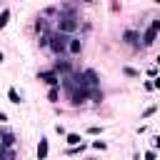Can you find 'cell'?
Listing matches in <instances>:
<instances>
[{"mask_svg": "<svg viewBox=\"0 0 160 160\" xmlns=\"http://www.w3.org/2000/svg\"><path fill=\"white\" fill-rule=\"evenodd\" d=\"M155 110H158V108H155V105H150V108H145V112H142V118H150V115H152V112H155Z\"/></svg>", "mask_w": 160, "mask_h": 160, "instance_id": "obj_19", "label": "cell"}, {"mask_svg": "<svg viewBox=\"0 0 160 160\" xmlns=\"http://www.w3.org/2000/svg\"><path fill=\"white\" fill-rule=\"evenodd\" d=\"M158 32H160V20H152V22H150V28L142 32V48L152 45V42H155V38H158Z\"/></svg>", "mask_w": 160, "mask_h": 160, "instance_id": "obj_3", "label": "cell"}, {"mask_svg": "<svg viewBox=\"0 0 160 160\" xmlns=\"http://www.w3.org/2000/svg\"><path fill=\"white\" fill-rule=\"evenodd\" d=\"M102 132V128H98V125H92V128H88V135H100Z\"/></svg>", "mask_w": 160, "mask_h": 160, "instance_id": "obj_18", "label": "cell"}, {"mask_svg": "<svg viewBox=\"0 0 160 160\" xmlns=\"http://www.w3.org/2000/svg\"><path fill=\"white\" fill-rule=\"evenodd\" d=\"M155 145H158V148H160V135H158V138H155Z\"/></svg>", "mask_w": 160, "mask_h": 160, "instance_id": "obj_23", "label": "cell"}, {"mask_svg": "<svg viewBox=\"0 0 160 160\" xmlns=\"http://www.w3.org/2000/svg\"><path fill=\"white\" fill-rule=\"evenodd\" d=\"M65 140H68V145H80V135L78 132H68Z\"/></svg>", "mask_w": 160, "mask_h": 160, "instance_id": "obj_14", "label": "cell"}, {"mask_svg": "<svg viewBox=\"0 0 160 160\" xmlns=\"http://www.w3.org/2000/svg\"><path fill=\"white\" fill-rule=\"evenodd\" d=\"M42 18H58V8H45L42 10Z\"/></svg>", "mask_w": 160, "mask_h": 160, "instance_id": "obj_16", "label": "cell"}, {"mask_svg": "<svg viewBox=\"0 0 160 160\" xmlns=\"http://www.w3.org/2000/svg\"><path fill=\"white\" fill-rule=\"evenodd\" d=\"M0 142H2V148H12L15 145V135L12 132H0Z\"/></svg>", "mask_w": 160, "mask_h": 160, "instance_id": "obj_9", "label": "cell"}, {"mask_svg": "<svg viewBox=\"0 0 160 160\" xmlns=\"http://www.w3.org/2000/svg\"><path fill=\"white\" fill-rule=\"evenodd\" d=\"M85 2H92V0H85Z\"/></svg>", "mask_w": 160, "mask_h": 160, "instance_id": "obj_27", "label": "cell"}, {"mask_svg": "<svg viewBox=\"0 0 160 160\" xmlns=\"http://www.w3.org/2000/svg\"><path fill=\"white\" fill-rule=\"evenodd\" d=\"M38 45H40V48H48V45H50V32H40V35H38Z\"/></svg>", "mask_w": 160, "mask_h": 160, "instance_id": "obj_12", "label": "cell"}, {"mask_svg": "<svg viewBox=\"0 0 160 160\" xmlns=\"http://www.w3.org/2000/svg\"><path fill=\"white\" fill-rule=\"evenodd\" d=\"M155 2H158V5H160V0H155Z\"/></svg>", "mask_w": 160, "mask_h": 160, "instance_id": "obj_26", "label": "cell"}, {"mask_svg": "<svg viewBox=\"0 0 160 160\" xmlns=\"http://www.w3.org/2000/svg\"><path fill=\"white\" fill-rule=\"evenodd\" d=\"M55 25H58V30H60V32H65V35H75V32L80 30V18H78V15H65V12H58Z\"/></svg>", "mask_w": 160, "mask_h": 160, "instance_id": "obj_1", "label": "cell"}, {"mask_svg": "<svg viewBox=\"0 0 160 160\" xmlns=\"http://www.w3.org/2000/svg\"><path fill=\"white\" fill-rule=\"evenodd\" d=\"M38 158L42 160V158H48V140L45 138H40V145H38Z\"/></svg>", "mask_w": 160, "mask_h": 160, "instance_id": "obj_10", "label": "cell"}, {"mask_svg": "<svg viewBox=\"0 0 160 160\" xmlns=\"http://www.w3.org/2000/svg\"><path fill=\"white\" fill-rule=\"evenodd\" d=\"M92 148H95V150H105V148H108V145H105V142H102V140H95V142H92Z\"/></svg>", "mask_w": 160, "mask_h": 160, "instance_id": "obj_20", "label": "cell"}, {"mask_svg": "<svg viewBox=\"0 0 160 160\" xmlns=\"http://www.w3.org/2000/svg\"><path fill=\"white\" fill-rule=\"evenodd\" d=\"M48 100H50V102H58V100H60V90H58V85H50V92H48Z\"/></svg>", "mask_w": 160, "mask_h": 160, "instance_id": "obj_11", "label": "cell"}, {"mask_svg": "<svg viewBox=\"0 0 160 160\" xmlns=\"http://www.w3.org/2000/svg\"><path fill=\"white\" fill-rule=\"evenodd\" d=\"M5 120H8V115H5V112H0V122H5Z\"/></svg>", "mask_w": 160, "mask_h": 160, "instance_id": "obj_22", "label": "cell"}, {"mask_svg": "<svg viewBox=\"0 0 160 160\" xmlns=\"http://www.w3.org/2000/svg\"><path fill=\"white\" fill-rule=\"evenodd\" d=\"M35 32H38V35H40V32H50V25H48V20H45L42 15L35 20Z\"/></svg>", "mask_w": 160, "mask_h": 160, "instance_id": "obj_8", "label": "cell"}, {"mask_svg": "<svg viewBox=\"0 0 160 160\" xmlns=\"http://www.w3.org/2000/svg\"><path fill=\"white\" fill-rule=\"evenodd\" d=\"M152 88H158V90H160V75H155V78H152Z\"/></svg>", "mask_w": 160, "mask_h": 160, "instance_id": "obj_21", "label": "cell"}, {"mask_svg": "<svg viewBox=\"0 0 160 160\" xmlns=\"http://www.w3.org/2000/svg\"><path fill=\"white\" fill-rule=\"evenodd\" d=\"M8 100H10L12 105H20V95H18V90H15V88H10V90H8Z\"/></svg>", "mask_w": 160, "mask_h": 160, "instance_id": "obj_13", "label": "cell"}, {"mask_svg": "<svg viewBox=\"0 0 160 160\" xmlns=\"http://www.w3.org/2000/svg\"><path fill=\"white\" fill-rule=\"evenodd\" d=\"M38 80H42L45 85H60V75L55 70H40L38 72Z\"/></svg>", "mask_w": 160, "mask_h": 160, "instance_id": "obj_5", "label": "cell"}, {"mask_svg": "<svg viewBox=\"0 0 160 160\" xmlns=\"http://www.w3.org/2000/svg\"><path fill=\"white\" fill-rule=\"evenodd\" d=\"M155 62H158V65H160V55H158V58H155Z\"/></svg>", "mask_w": 160, "mask_h": 160, "instance_id": "obj_25", "label": "cell"}, {"mask_svg": "<svg viewBox=\"0 0 160 160\" xmlns=\"http://www.w3.org/2000/svg\"><path fill=\"white\" fill-rule=\"evenodd\" d=\"M2 60H5V55H2V52H0V65H2Z\"/></svg>", "mask_w": 160, "mask_h": 160, "instance_id": "obj_24", "label": "cell"}, {"mask_svg": "<svg viewBox=\"0 0 160 160\" xmlns=\"http://www.w3.org/2000/svg\"><path fill=\"white\" fill-rule=\"evenodd\" d=\"M52 70L62 78V75H70V72H72V65H70V60H58V62L52 65Z\"/></svg>", "mask_w": 160, "mask_h": 160, "instance_id": "obj_7", "label": "cell"}, {"mask_svg": "<svg viewBox=\"0 0 160 160\" xmlns=\"http://www.w3.org/2000/svg\"><path fill=\"white\" fill-rule=\"evenodd\" d=\"M8 20H10V10H8V8H5V10H2V12H0V30H2V28H5V25H8Z\"/></svg>", "mask_w": 160, "mask_h": 160, "instance_id": "obj_15", "label": "cell"}, {"mask_svg": "<svg viewBox=\"0 0 160 160\" xmlns=\"http://www.w3.org/2000/svg\"><path fill=\"white\" fill-rule=\"evenodd\" d=\"M65 52H68L70 58H78V55L82 52V40H80L78 35H68V48H65Z\"/></svg>", "mask_w": 160, "mask_h": 160, "instance_id": "obj_4", "label": "cell"}, {"mask_svg": "<svg viewBox=\"0 0 160 160\" xmlns=\"http://www.w3.org/2000/svg\"><path fill=\"white\" fill-rule=\"evenodd\" d=\"M48 48L60 58V55L65 52V48H68V35L60 32V30H58V32H50V45H48Z\"/></svg>", "mask_w": 160, "mask_h": 160, "instance_id": "obj_2", "label": "cell"}, {"mask_svg": "<svg viewBox=\"0 0 160 160\" xmlns=\"http://www.w3.org/2000/svg\"><path fill=\"white\" fill-rule=\"evenodd\" d=\"M122 42H125V45H132V48L138 50V48H140V32H138V30H125V32H122Z\"/></svg>", "mask_w": 160, "mask_h": 160, "instance_id": "obj_6", "label": "cell"}, {"mask_svg": "<svg viewBox=\"0 0 160 160\" xmlns=\"http://www.w3.org/2000/svg\"><path fill=\"white\" fill-rule=\"evenodd\" d=\"M122 72H125L128 78H138V75H140V72H138V70H132V68H122Z\"/></svg>", "mask_w": 160, "mask_h": 160, "instance_id": "obj_17", "label": "cell"}]
</instances>
